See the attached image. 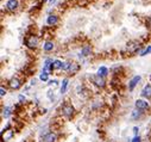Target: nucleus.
<instances>
[{"mask_svg": "<svg viewBox=\"0 0 151 142\" xmlns=\"http://www.w3.org/2000/svg\"><path fill=\"white\" fill-rule=\"evenodd\" d=\"M6 7L11 11H14L17 7H18V1L17 0H8L7 4H6Z\"/></svg>", "mask_w": 151, "mask_h": 142, "instance_id": "5", "label": "nucleus"}, {"mask_svg": "<svg viewBox=\"0 0 151 142\" xmlns=\"http://www.w3.org/2000/svg\"><path fill=\"white\" fill-rule=\"evenodd\" d=\"M133 131H134V134H137V131H138V128H133Z\"/></svg>", "mask_w": 151, "mask_h": 142, "instance_id": "24", "label": "nucleus"}, {"mask_svg": "<svg viewBox=\"0 0 151 142\" xmlns=\"http://www.w3.org/2000/svg\"><path fill=\"white\" fill-rule=\"evenodd\" d=\"M136 107H137L138 110H146V109L149 107V104H148V102H145V100H143V99H138V100L136 102Z\"/></svg>", "mask_w": 151, "mask_h": 142, "instance_id": "3", "label": "nucleus"}, {"mask_svg": "<svg viewBox=\"0 0 151 142\" xmlns=\"http://www.w3.org/2000/svg\"><path fill=\"white\" fill-rule=\"evenodd\" d=\"M54 49V43L52 42H46L45 44H44V50L45 51H50V50H52Z\"/></svg>", "mask_w": 151, "mask_h": 142, "instance_id": "13", "label": "nucleus"}, {"mask_svg": "<svg viewBox=\"0 0 151 142\" xmlns=\"http://www.w3.org/2000/svg\"><path fill=\"white\" fill-rule=\"evenodd\" d=\"M139 81H140V76H139V75H136V76H134V78L130 81V84H128V88L132 91V90L134 88V86H136Z\"/></svg>", "mask_w": 151, "mask_h": 142, "instance_id": "6", "label": "nucleus"}, {"mask_svg": "<svg viewBox=\"0 0 151 142\" xmlns=\"http://www.w3.org/2000/svg\"><path fill=\"white\" fill-rule=\"evenodd\" d=\"M140 112H142V111H139V110H134L133 113H132V117H133V118H139V117H140Z\"/></svg>", "mask_w": 151, "mask_h": 142, "instance_id": "17", "label": "nucleus"}, {"mask_svg": "<svg viewBox=\"0 0 151 142\" xmlns=\"http://www.w3.org/2000/svg\"><path fill=\"white\" fill-rule=\"evenodd\" d=\"M67 86H68V80H67V79H64V80L62 81V87H61V92H62V93H64V92H65Z\"/></svg>", "mask_w": 151, "mask_h": 142, "instance_id": "16", "label": "nucleus"}, {"mask_svg": "<svg viewBox=\"0 0 151 142\" xmlns=\"http://www.w3.org/2000/svg\"><path fill=\"white\" fill-rule=\"evenodd\" d=\"M62 66H63V62H61L60 60L54 61V68H56V69H62Z\"/></svg>", "mask_w": 151, "mask_h": 142, "instance_id": "15", "label": "nucleus"}, {"mask_svg": "<svg viewBox=\"0 0 151 142\" xmlns=\"http://www.w3.org/2000/svg\"><path fill=\"white\" fill-rule=\"evenodd\" d=\"M37 43H38V38H37L36 36H30V37L26 39V44H28V47H30V48H35V47L37 45Z\"/></svg>", "mask_w": 151, "mask_h": 142, "instance_id": "4", "label": "nucleus"}, {"mask_svg": "<svg viewBox=\"0 0 151 142\" xmlns=\"http://www.w3.org/2000/svg\"><path fill=\"white\" fill-rule=\"evenodd\" d=\"M55 140H56V135L52 134V133H49L44 137V142H55Z\"/></svg>", "mask_w": 151, "mask_h": 142, "instance_id": "8", "label": "nucleus"}, {"mask_svg": "<svg viewBox=\"0 0 151 142\" xmlns=\"http://www.w3.org/2000/svg\"><path fill=\"white\" fill-rule=\"evenodd\" d=\"M62 71H65V72L71 73V74H75L76 72L79 71V65L75 63V62H63Z\"/></svg>", "mask_w": 151, "mask_h": 142, "instance_id": "1", "label": "nucleus"}, {"mask_svg": "<svg viewBox=\"0 0 151 142\" xmlns=\"http://www.w3.org/2000/svg\"><path fill=\"white\" fill-rule=\"evenodd\" d=\"M89 54H91V47H89V45L83 47V48H82V55H83V56H87V55H89Z\"/></svg>", "mask_w": 151, "mask_h": 142, "instance_id": "14", "label": "nucleus"}, {"mask_svg": "<svg viewBox=\"0 0 151 142\" xmlns=\"http://www.w3.org/2000/svg\"><path fill=\"white\" fill-rule=\"evenodd\" d=\"M48 74H49V73H46V72L42 73V74H41V80H43V81H46V80H48Z\"/></svg>", "mask_w": 151, "mask_h": 142, "instance_id": "18", "label": "nucleus"}, {"mask_svg": "<svg viewBox=\"0 0 151 142\" xmlns=\"http://www.w3.org/2000/svg\"><path fill=\"white\" fill-rule=\"evenodd\" d=\"M93 80H94V82H95L98 86H100V87H104V86H105V81H104V79H102L101 76H96V78L93 76Z\"/></svg>", "mask_w": 151, "mask_h": 142, "instance_id": "9", "label": "nucleus"}, {"mask_svg": "<svg viewBox=\"0 0 151 142\" xmlns=\"http://www.w3.org/2000/svg\"><path fill=\"white\" fill-rule=\"evenodd\" d=\"M10 86L12 87V88H19L20 87V81L18 80V79H12L11 81H10Z\"/></svg>", "mask_w": 151, "mask_h": 142, "instance_id": "10", "label": "nucleus"}, {"mask_svg": "<svg viewBox=\"0 0 151 142\" xmlns=\"http://www.w3.org/2000/svg\"><path fill=\"white\" fill-rule=\"evenodd\" d=\"M62 111H63V115H65L67 117H70V116L74 113V107L71 106L69 103H65V104L62 106Z\"/></svg>", "mask_w": 151, "mask_h": 142, "instance_id": "2", "label": "nucleus"}, {"mask_svg": "<svg viewBox=\"0 0 151 142\" xmlns=\"http://www.w3.org/2000/svg\"><path fill=\"white\" fill-rule=\"evenodd\" d=\"M19 99H20V102H23V100H25V98H24L23 96H20V97H19Z\"/></svg>", "mask_w": 151, "mask_h": 142, "instance_id": "23", "label": "nucleus"}, {"mask_svg": "<svg viewBox=\"0 0 151 142\" xmlns=\"http://www.w3.org/2000/svg\"><path fill=\"white\" fill-rule=\"evenodd\" d=\"M0 91H1V92H0V94H1V97H4V96L6 94V91L4 90V87H2V86H1V90H0Z\"/></svg>", "mask_w": 151, "mask_h": 142, "instance_id": "21", "label": "nucleus"}, {"mask_svg": "<svg viewBox=\"0 0 151 142\" xmlns=\"http://www.w3.org/2000/svg\"><path fill=\"white\" fill-rule=\"evenodd\" d=\"M10 110H11L10 107H5V109H4V112H2V116H4V117H8V115H10Z\"/></svg>", "mask_w": 151, "mask_h": 142, "instance_id": "19", "label": "nucleus"}, {"mask_svg": "<svg viewBox=\"0 0 151 142\" xmlns=\"http://www.w3.org/2000/svg\"><path fill=\"white\" fill-rule=\"evenodd\" d=\"M142 96L145 98H151V85H146L143 91H142Z\"/></svg>", "mask_w": 151, "mask_h": 142, "instance_id": "7", "label": "nucleus"}, {"mask_svg": "<svg viewBox=\"0 0 151 142\" xmlns=\"http://www.w3.org/2000/svg\"><path fill=\"white\" fill-rule=\"evenodd\" d=\"M149 53H151V47H149L146 50H144V51H143L140 55H142V56H144V55H146V54H149Z\"/></svg>", "mask_w": 151, "mask_h": 142, "instance_id": "20", "label": "nucleus"}, {"mask_svg": "<svg viewBox=\"0 0 151 142\" xmlns=\"http://www.w3.org/2000/svg\"><path fill=\"white\" fill-rule=\"evenodd\" d=\"M107 73H108L107 68L102 66V67H100V68L98 69V76H101V78H102V76H105V75H106Z\"/></svg>", "mask_w": 151, "mask_h": 142, "instance_id": "12", "label": "nucleus"}, {"mask_svg": "<svg viewBox=\"0 0 151 142\" xmlns=\"http://www.w3.org/2000/svg\"><path fill=\"white\" fill-rule=\"evenodd\" d=\"M132 142H140V137H139V136H136V137H133Z\"/></svg>", "mask_w": 151, "mask_h": 142, "instance_id": "22", "label": "nucleus"}, {"mask_svg": "<svg viewBox=\"0 0 151 142\" xmlns=\"http://www.w3.org/2000/svg\"><path fill=\"white\" fill-rule=\"evenodd\" d=\"M57 20H58V19H57V17H56V16H54V14H51V16H49V17H48V20H46V22H48V24H49V25H55V24L57 23Z\"/></svg>", "mask_w": 151, "mask_h": 142, "instance_id": "11", "label": "nucleus"}]
</instances>
